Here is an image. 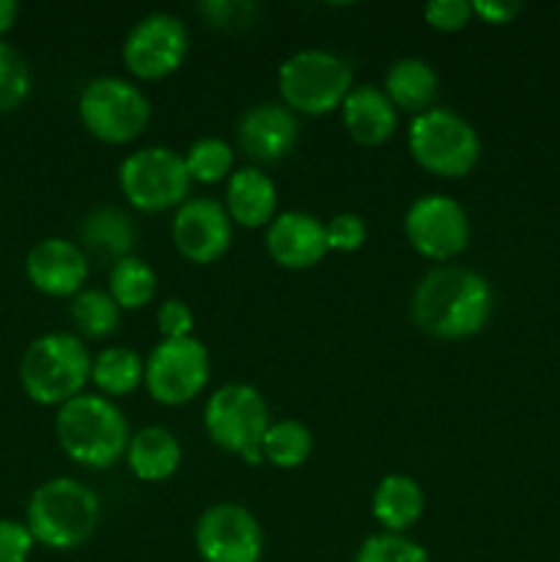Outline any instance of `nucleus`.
Listing matches in <instances>:
<instances>
[{
  "label": "nucleus",
  "instance_id": "9",
  "mask_svg": "<svg viewBox=\"0 0 560 562\" xmlns=\"http://www.w3.org/2000/svg\"><path fill=\"white\" fill-rule=\"evenodd\" d=\"M190 173L184 157L173 148L146 146L119 165V187L132 209L163 214L179 209L190 198Z\"/></svg>",
  "mask_w": 560,
  "mask_h": 562
},
{
  "label": "nucleus",
  "instance_id": "22",
  "mask_svg": "<svg viewBox=\"0 0 560 562\" xmlns=\"http://www.w3.org/2000/svg\"><path fill=\"white\" fill-rule=\"evenodd\" d=\"M382 91L395 110H406L412 119L434 108L439 91V77L434 66L423 58H399L384 71Z\"/></svg>",
  "mask_w": 560,
  "mask_h": 562
},
{
  "label": "nucleus",
  "instance_id": "28",
  "mask_svg": "<svg viewBox=\"0 0 560 562\" xmlns=\"http://www.w3.org/2000/svg\"><path fill=\"white\" fill-rule=\"evenodd\" d=\"M181 157H184V168L190 179L201 181V184H220V181L231 179V173H234L236 154L223 137H198Z\"/></svg>",
  "mask_w": 560,
  "mask_h": 562
},
{
  "label": "nucleus",
  "instance_id": "33",
  "mask_svg": "<svg viewBox=\"0 0 560 562\" xmlns=\"http://www.w3.org/2000/svg\"><path fill=\"white\" fill-rule=\"evenodd\" d=\"M157 327L163 340L192 338V329H195L192 307L184 300H165L157 311Z\"/></svg>",
  "mask_w": 560,
  "mask_h": 562
},
{
  "label": "nucleus",
  "instance_id": "32",
  "mask_svg": "<svg viewBox=\"0 0 560 562\" xmlns=\"http://www.w3.org/2000/svg\"><path fill=\"white\" fill-rule=\"evenodd\" d=\"M423 16L434 31L456 33L464 31L475 14H472V3H467V0H432L423 9Z\"/></svg>",
  "mask_w": 560,
  "mask_h": 562
},
{
  "label": "nucleus",
  "instance_id": "24",
  "mask_svg": "<svg viewBox=\"0 0 560 562\" xmlns=\"http://www.w3.org/2000/svg\"><path fill=\"white\" fill-rule=\"evenodd\" d=\"M146 379V360L130 346H110L91 362V382L104 398H121L135 393Z\"/></svg>",
  "mask_w": 560,
  "mask_h": 562
},
{
  "label": "nucleus",
  "instance_id": "20",
  "mask_svg": "<svg viewBox=\"0 0 560 562\" xmlns=\"http://www.w3.org/2000/svg\"><path fill=\"white\" fill-rule=\"evenodd\" d=\"M423 508H426V494L415 477L393 472V475H384L373 488L371 516L384 532L404 536L412 525H417Z\"/></svg>",
  "mask_w": 560,
  "mask_h": 562
},
{
  "label": "nucleus",
  "instance_id": "7",
  "mask_svg": "<svg viewBox=\"0 0 560 562\" xmlns=\"http://www.w3.org/2000/svg\"><path fill=\"white\" fill-rule=\"evenodd\" d=\"M355 88V75L340 55L327 49H300L278 69V91L291 113L327 115L340 110Z\"/></svg>",
  "mask_w": 560,
  "mask_h": 562
},
{
  "label": "nucleus",
  "instance_id": "19",
  "mask_svg": "<svg viewBox=\"0 0 560 562\" xmlns=\"http://www.w3.org/2000/svg\"><path fill=\"white\" fill-rule=\"evenodd\" d=\"M346 132L360 146H382L395 135L399 110L377 86H355L340 104Z\"/></svg>",
  "mask_w": 560,
  "mask_h": 562
},
{
  "label": "nucleus",
  "instance_id": "5",
  "mask_svg": "<svg viewBox=\"0 0 560 562\" xmlns=\"http://www.w3.org/2000/svg\"><path fill=\"white\" fill-rule=\"evenodd\" d=\"M269 406L261 390L245 382H228L209 395L203 428L217 448L239 456L247 467L264 461L261 439L269 428Z\"/></svg>",
  "mask_w": 560,
  "mask_h": 562
},
{
  "label": "nucleus",
  "instance_id": "8",
  "mask_svg": "<svg viewBox=\"0 0 560 562\" xmlns=\"http://www.w3.org/2000/svg\"><path fill=\"white\" fill-rule=\"evenodd\" d=\"M88 135L108 146H126L146 132L152 102L135 82L124 77H97L88 82L77 104Z\"/></svg>",
  "mask_w": 560,
  "mask_h": 562
},
{
  "label": "nucleus",
  "instance_id": "21",
  "mask_svg": "<svg viewBox=\"0 0 560 562\" xmlns=\"http://www.w3.org/2000/svg\"><path fill=\"white\" fill-rule=\"evenodd\" d=\"M126 467L143 483H163L181 467V445L163 426L141 428L126 448Z\"/></svg>",
  "mask_w": 560,
  "mask_h": 562
},
{
  "label": "nucleus",
  "instance_id": "13",
  "mask_svg": "<svg viewBox=\"0 0 560 562\" xmlns=\"http://www.w3.org/2000/svg\"><path fill=\"white\" fill-rule=\"evenodd\" d=\"M195 549L203 562H261L264 530L245 505H209L198 516Z\"/></svg>",
  "mask_w": 560,
  "mask_h": 562
},
{
  "label": "nucleus",
  "instance_id": "2",
  "mask_svg": "<svg viewBox=\"0 0 560 562\" xmlns=\"http://www.w3.org/2000/svg\"><path fill=\"white\" fill-rule=\"evenodd\" d=\"M55 439L75 464L110 470L130 448V423L104 395H77L55 415Z\"/></svg>",
  "mask_w": 560,
  "mask_h": 562
},
{
  "label": "nucleus",
  "instance_id": "15",
  "mask_svg": "<svg viewBox=\"0 0 560 562\" xmlns=\"http://www.w3.org/2000/svg\"><path fill=\"white\" fill-rule=\"evenodd\" d=\"M300 140V121L283 102L247 108L236 121V143L258 165L280 162Z\"/></svg>",
  "mask_w": 560,
  "mask_h": 562
},
{
  "label": "nucleus",
  "instance_id": "1",
  "mask_svg": "<svg viewBox=\"0 0 560 562\" xmlns=\"http://www.w3.org/2000/svg\"><path fill=\"white\" fill-rule=\"evenodd\" d=\"M494 311L492 283L467 267H434L412 291L410 316L423 335L467 340L481 333Z\"/></svg>",
  "mask_w": 560,
  "mask_h": 562
},
{
  "label": "nucleus",
  "instance_id": "29",
  "mask_svg": "<svg viewBox=\"0 0 560 562\" xmlns=\"http://www.w3.org/2000/svg\"><path fill=\"white\" fill-rule=\"evenodd\" d=\"M31 93V69L11 44L0 38V113L20 108Z\"/></svg>",
  "mask_w": 560,
  "mask_h": 562
},
{
  "label": "nucleus",
  "instance_id": "10",
  "mask_svg": "<svg viewBox=\"0 0 560 562\" xmlns=\"http://www.w3.org/2000/svg\"><path fill=\"white\" fill-rule=\"evenodd\" d=\"M212 376V357L201 340L179 338L154 346L146 360L148 395L163 406H184L206 390Z\"/></svg>",
  "mask_w": 560,
  "mask_h": 562
},
{
  "label": "nucleus",
  "instance_id": "30",
  "mask_svg": "<svg viewBox=\"0 0 560 562\" xmlns=\"http://www.w3.org/2000/svg\"><path fill=\"white\" fill-rule=\"evenodd\" d=\"M355 562H432L428 552L417 541L393 532L368 536L357 549Z\"/></svg>",
  "mask_w": 560,
  "mask_h": 562
},
{
  "label": "nucleus",
  "instance_id": "6",
  "mask_svg": "<svg viewBox=\"0 0 560 562\" xmlns=\"http://www.w3.org/2000/svg\"><path fill=\"white\" fill-rule=\"evenodd\" d=\"M406 146L417 168L439 179H461L481 159V137L475 126L448 108H432L415 115Z\"/></svg>",
  "mask_w": 560,
  "mask_h": 562
},
{
  "label": "nucleus",
  "instance_id": "34",
  "mask_svg": "<svg viewBox=\"0 0 560 562\" xmlns=\"http://www.w3.org/2000/svg\"><path fill=\"white\" fill-rule=\"evenodd\" d=\"M33 541L27 525L14 519H0V562H27L33 554Z\"/></svg>",
  "mask_w": 560,
  "mask_h": 562
},
{
  "label": "nucleus",
  "instance_id": "14",
  "mask_svg": "<svg viewBox=\"0 0 560 562\" xmlns=\"http://www.w3.org/2000/svg\"><path fill=\"white\" fill-rule=\"evenodd\" d=\"M170 236L181 258L190 263H214L228 252L234 223L214 198H187L173 214Z\"/></svg>",
  "mask_w": 560,
  "mask_h": 562
},
{
  "label": "nucleus",
  "instance_id": "36",
  "mask_svg": "<svg viewBox=\"0 0 560 562\" xmlns=\"http://www.w3.org/2000/svg\"><path fill=\"white\" fill-rule=\"evenodd\" d=\"M519 11L522 3H505V0H475L472 3V14L489 25H508Z\"/></svg>",
  "mask_w": 560,
  "mask_h": 562
},
{
  "label": "nucleus",
  "instance_id": "35",
  "mask_svg": "<svg viewBox=\"0 0 560 562\" xmlns=\"http://www.w3.org/2000/svg\"><path fill=\"white\" fill-rule=\"evenodd\" d=\"M198 9H201V14L206 16L209 25L234 27L236 22H245V16L242 14H253L256 5L234 3V0H206V3H201Z\"/></svg>",
  "mask_w": 560,
  "mask_h": 562
},
{
  "label": "nucleus",
  "instance_id": "11",
  "mask_svg": "<svg viewBox=\"0 0 560 562\" xmlns=\"http://www.w3.org/2000/svg\"><path fill=\"white\" fill-rule=\"evenodd\" d=\"M404 236L417 256L448 263L467 250L472 225L464 206L456 198L428 192L406 209Z\"/></svg>",
  "mask_w": 560,
  "mask_h": 562
},
{
  "label": "nucleus",
  "instance_id": "17",
  "mask_svg": "<svg viewBox=\"0 0 560 562\" xmlns=\"http://www.w3.org/2000/svg\"><path fill=\"white\" fill-rule=\"evenodd\" d=\"M267 252L283 269H311L327 256L324 223L307 212H280L267 225Z\"/></svg>",
  "mask_w": 560,
  "mask_h": 562
},
{
  "label": "nucleus",
  "instance_id": "37",
  "mask_svg": "<svg viewBox=\"0 0 560 562\" xmlns=\"http://www.w3.org/2000/svg\"><path fill=\"white\" fill-rule=\"evenodd\" d=\"M16 14H20V9H16L14 0H0V36L5 31H11V25L16 22Z\"/></svg>",
  "mask_w": 560,
  "mask_h": 562
},
{
  "label": "nucleus",
  "instance_id": "3",
  "mask_svg": "<svg viewBox=\"0 0 560 562\" xmlns=\"http://www.w3.org/2000/svg\"><path fill=\"white\" fill-rule=\"evenodd\" d=\"M102 503L97 492L75 477H53L27 499V530L33 541L55 552L82 547L97 532Z\"/></svg>",
  "mask_w": 560,
  "mask_h": 562
},
{
  "label": "nucleus",
  "instance_id": "4",
  "mask_svg": "<svg viewBox=\"0 0 560 562\" xmlns=\"http://www.w3.org/2000/svg\"><path fill=\"white\" fill-rule=\"evenodd\" d=\"M91 355L82 338L49 333L33 340L20 360V384L38 406H64L82 395L91 379Z\"/></svg>",
  "mask_w": 560,
  "mask_h": 562
},
{
  "label": "nucleus",
  "instance_id": "26",
  "mask_svg": "<svg viewBox=\"0 0 560 562\" xmlns=\"http://www.w3.org/2000/svg\"><path fill=\"white\" fill-rule=\"evenodd\" d=\"M313 434L300 420H278L269 423L267 434L261 439L264 461L278 470H296L311 459Z\"/></svg>",
  "mask_w": 560,
  "mask_h": 562
},
{
  "label": "nucleus",
  "instance_id": "31",
  "mask_svg": "<svg viewBox=\"0 0 560 562\" xmlns=\"http://www.w3.org/2000/svg\"><path fill=\"white\" fill-rule=\"evenodd\" d=\"M327 234V250L333 252H357L368 239V225L360 214L340 212L324 223Z\"/></svg>",
  "mask_w": 560,
  "mask_h": 562
},
{
  "label": "nucleus",
  "instance_id": "18",
  "mask_svg": "<svg viewBox=\"0 0 560 562\" xmlns=\"http://www.w3.org/2000/svg\"><path fill=\"white\" fill-rule=\"evenodd\" d=\"M225 212L239 228H267L278 217V187L264 170L239 168L225 184Z\"/></svg>",
  "mask_w": 560,
  "mask_h": 562
},
{
  "label": "nucleus",
  "instance_id": "25",
  "mask_svg": "<svg viewBox=\"0 0 560 562\" xmlns=\"http://www.w3.org/2000/svg\"><path fill=\"white\" fill-rule=\"evenodd\" d=\"M108 294L113 296L121 311H141L157 294V274L143 258L126 256L110 269Z\"/></svg>",
  "mask_w": 560,
  "mask_h": 562
},
{
  "label": "nucleus",
  "instance_id": "27",
  "mask_svg": "<svg viewBox=\"0 0 560 562\" xmlns=\"http://www.w3.org/2000/svg\"><path fill=\"white\" fill-rule=\"evenodd\" d=\"M71 324H75V329L82 338H108V335L119 329L121 307L115 305V300L108 291L82 289L71 300Z\"/></svg>",
  "mask_w": 560,
  "mask_h": 562
},
{
  "label": "nucleus",
  "instance_id": "12",
  "mask_svg": "<svg viewBox=\"0 0 560 562\" xmlns=\"http://www.w3.org/2000/svg\"><path fill=\"white\" fill-rule=\"evenodd\" d=\"M190 53V31L184 22L168 11L141 16L126 33L124 58L126 71L137 80H165L181 69Z\"/></svg>",
  "mask_w": 560,
  "mask_h": 562
},
{
  "label": "nucleus",
  "instance_id": "16",
  "mask_svg": "<svg viewBox=\"0 0 560 562\" xmlns=\"http://www.w3.org/2000/svg\"><path fill=\"white\" fill-rule=\"evenodd\" d=\"M25 274L38 294L77 296L88 278V256L77 241L49 236L27 250Z\"/></svg>",
  "mask_w": 560,
  "mask_h": 562
},
{
  "label": "nucleus",
  "instance_id": "23",
  "mask_svg": "<svg viewBox=\"0 0 560 562\" xmlns=\"http://www.w3.org/2000/svg\"><path fill=\"white\" fill-rule=\"evenodd\" d=\"M137 231L130 214L119 206H97L86 214L80 223V241L82 250H91L93 256L121 261L132 256Z\"/></svg>",
  "mask_w": 560,
  "mask_h": 562
}]
</instances>
